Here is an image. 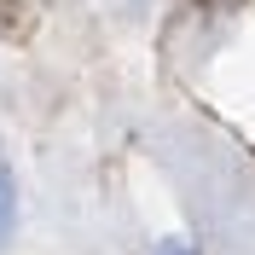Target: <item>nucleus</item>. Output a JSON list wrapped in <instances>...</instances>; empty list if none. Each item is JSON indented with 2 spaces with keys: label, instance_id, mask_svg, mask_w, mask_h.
Masks as SVG:
<instances>
[{
  "label": "nucleus",
  "instance_id": "obj_1",
  "mask_svg": "<svg viewBox=\"0 0 255 255\" xmlns=\"http://www.w3.org/2000/svg\"><path fill=\"white\" fill-rule=\"evenodd\" d=\"M12 221H17V191H12L6 162H0V250H6V238H12Z\"/></svg>",
  "mask_w": 255,
  "mask_h": 255
},
{
  "label": "nucleus",
  "instance_id": "obj_2",
  "mask_svg": "<svg viewBox=\"0 0 255 255\" xmlns=\"http://www.w3.org/2000/svg\"><path fill=\"white\" fill-rule=\"evenodd\" d=\"M209 6H232V0H209Z\"/></svg>",
  "mask_w": 255,
  "mask_h": 255
}]
</instances>
